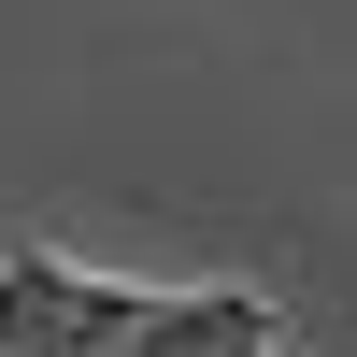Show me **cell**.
Instances as JSON below:
<instances>
[{"label":"cell","instance_id":"cell-1","mask_svg":"<svg viewBox=\"0 0 357 357\" xmlns=\"http://www.w3.org/2000/svg\"><path fill=\"white\" fill-rule=\"evenodd\" d=\"M114 357H286V329H272V301H257V286H172V301L143 314Z\"/></svg>","mask_w":357,"mask_h":357}]
</instances>
